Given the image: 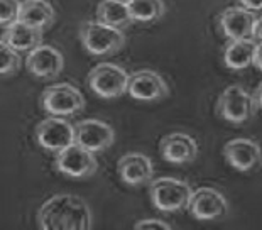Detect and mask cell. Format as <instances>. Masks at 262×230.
Returning <instances> with one entry per match:
<instances>
[{
	"label": "cell",
	"mask_w": 262,
	"mask_h": 230,
	"mask_svg": "<svg viewBox=\"0 0 262 230\" xmlns=\"http://www.w3.org/2000/svg\"><path fill=\"white\" fill-rule=\"evenodd\" d=\"M37 225L44 230H90L92 210L81 196L59 193L37 210Z\"/></svg>",
	"instance_id": "1"
},
{
	"label": "cell",
	"mask_w": 262,
	"mask_h": 230,
	"mask_svg": "<svg viewBox=\"0 0 262 230\" xmlns=\"http://www.w3.org/2000/svg\"><path fill=\"white\" fill-rule=\"evenodd\" d=\"M78 36H80L83 48L93 56H112L119 53L125 44V37L120 29H115L98 20L83 22Z\"/></svg>",
	"instance_id": "2"
},
{
	"label": "cell",
	"mask_w": 262,
	"mask_h": 230,
	"mask_svg": "<svg viewBox=\"0 0 262 230\" xmlns=\"http://www.w3.org/2000/svg\"><path fill=\"white\" fill-rule=\"evenodd\" d=\"M191 193L193 188L189 186V183L176 178H159L149 184V196L152 205L166 213L186 210Z\"/></svg>",
	"instance_id": "3"
},
{
	"label": "cell",
	"mask_w": 262,
	"mask_h": 230,
	"mask_svg": "<svg viewBox=\"0 0 262 230\" xmlns=\"http://www.w3.org/2000/svg\"><path fill=\"white\" fill-rule=\"evenodd\" d=\"M255 112H257V103L254 95L238 85L227 87L216 102V114L225 122L235 126L247 124L254 119Z\"/></svg>",
	"instance_id": "4"
},
{
	"label": "cell",
	"mask_w": 262,
	"mask_h": 230,
	"mask_svg": "<svg viewBox=\"0 0 262 230\" xmlns=\"http://www.w3.org/2000/svg\"><path fill=\"white\" fill-rule=\"evenodd\" d=\"M88 87L100 98L112 100L127 93L129 73L114 63H100L88 73Z\"/></svg>",
	"instance_id": "5"
},
{
	"label": "cell",
	"mask_w": 262,
	"mask_h": 230,
	"mask_svg": "<svg viewBox=\"0 0 262 230\" xmlns=\"http://www.w3.org/2000/svg\"><path fill=\"white\" fill-rule=\"evenodd\" d=\"M54 168L66 178L85 179L93 176L98 170V161L95 153L81 148L80 144L71 142L54 156Z\"/></svg>",
	"instance_id": "6"
},
{
	"label": "cell",
	"mask_w": 262,
	"mask_h": 230,
	"mask_svg": "<svg viewBox=\"0 0 262 230\" xmlns=\"http://www.w3.org/2000/svg\"><path fill=\"white\" fill-rule=\"evenodd\" d=\"M41 105L49 115L71 117L85 109V97L71 83H56L42 92Z\"/></svg>",
	"instance_id": "7"
},
{
	"label": "cell",
	"mask_w": 262,
	"mask_h": 230,
	"mask_svg": "<svg viewBox=\"0 0 262 230\" xmlns=\"http://www.w3.org/2000/svg\"><path fill=\"white\" fill-rule=\"evenodd\" d=\"M36 141L42 149L56 154L66 145L75 142L73 124H70L66 117L51 115L48 119H42L36 126L34 131Z\"/></svg>",
	"instance_id": "8"
},
{
	"label": "cell",
	"mask_w": 262,
	"mask_h": 230,
	"mask_svg": "<svg viewBox=\"0 0 262 230\" xmlns=\"http://www.w3.org/2000/svg\"><path fill=\"white\" fill-rule=\"evenodd\" d=\"M224 158L233 170L250 173L262 166V148L254 139L237 137L224 145Z\"/></svg>",
	"instance_id": "9"
},
{
	"label": "cell",
	"mask_w": 262,
	"mask_h": 230,
	"mask_svg": "<svg viewBox=\"0 0 262 230\" xmlns=\"http://www.w3.org/2000/svg\"><path fill=\"white\" fill-rule=\"evenodd\" d=\"M196 220L211 222L220 220L228 213V201L219 190L215 188H198L191 193L188 208Z\"/></svg>",
	"instance_id": "10"
},
{
	"label": "cell",
	"mask_w": 262,
	"mask_h": 230,
	"mask_svg": "<svg viewBox=\"0 0 262 230\" xmlns=\"http://www.w3.org/2000/svg\"><path fill=\"white\" fill-rule=\"evenodd\" d=\"M127 93L137 102H158L168 97L169 87L159 73L152 70H141L129 75Z\"/></svg>",
	"instance_id": "11"
},
{
	"label": "cell",
	"mask_w": 262,
	"mask_h": 230,
	"mask_svg": "<svg viewBox=\"0 0 262 230\" xmlns=\"http://www.w3.org/2000/svg\"><path fill=\"white\" fill-rule=\"evenodd\" d=\"M75 142L92 153H103L115 141V132L107 122L98 119H86L73 126Z\"/></svg>",
	"instance_id": "12"
},
{
	"label": "cell",
	"mask_w": 262,
	"mask_h": 230,
	"mask_svg": "<svg viewBox=\"0 0 262 230\" xmlns=\"http://www.w3.org/2000/svg\"><path fill=\"white\" fill-rule=\"evenodd\" d=\"M64 68V58L56 48L39 44L27 53L26 70L41 80H53Z\"/></svg>",
	"instance_id": "13"
},
{
	"label": "cell",
	"mask_w": 262,
	"mask_h": 230,
	"mask_svg": "<svg viewBox=\"0 0 262 230\" xmlns=\"http://www.w3.org/2000/svg\"><path fill=\"white\" fill-rule=\"evenodd\" d=\"M255 12L244 7H228L219 15V29L228 41L230 39H250L254 36ZM254 39V37H252Z\"/></svg>",
	"instance_id": "14"
},
{
	"label": "cell",
	"mask_w": 262,
	"mask_h": 230,
	"mask_svg": "<svg viewBox=\"0 0 262 230\" xmlns=\"http://www.w3.org/2000/svg\"><path fill=\"white\" fill-rule=\"evenodd\" d=\"M117 173L122 183L129 186H142L152 181L154 166L149 156L142 153H127L117 162Z\"/></svg>",
	"instance_id": "15"
},
{
	"label": "cell",
	"mask_w": 262,
	"mask_h": 230,
	"mask_svg": "<svg viewBox=\"0 0 262 230\" xmlns=\"http://www.w3.org/2000/svg\"><path fill=\"white\" fill-rule=\"evenodd\" d=\"M159 153L171 164H189L198 156V144L188 134L172 132L161 139Z\"/></svg>",
	"instance_id": "16"
},
{
	"label": "cell",
	"mask_w": 262,
	"mask_h": 230,
	"mask_svg": "<svg viewBox=\"0 0 262 230\" xmlns=\"http://www.w3.org/2000/svg\"><path fill=\"white\" fill-rule=\"evenodd\" d=\"M17 19L44 32L54 24L56 12H54V7L48 0H22L19 5Z\"/></svg>",
	"instance_id": "17"
},
{
	"label": "cell",
	"mask_w": 262,
	"mask_h": 230,
	"mask_svg": "<svg viewBox=\"0 0 262 230\" xmlns=\"http://www.w3.org/2000/svg\"><path fill=\"white\" fill-rule=\"evenodd\" d=\"M2 39L15 51H27L34 49L39 44H42V31L34 29V27L27 26L22 20H14L12 24L5 27Z\"/></svg>",
	"instance_id": "18"
},
{
	"label": "cell",
	"mask_w": 262,
	"mask_h": 230,
	"mask_svg": "<svg viewBox=\"0 0 262 230\" xmlns=\"http://www.w3.org/2000/svg\"><path fill=\"white\" fill-rule=\"evenodd\" d=\"M257 43L255 39H230L224 51V65L228 70L242 71L254 65Z\"/></svg>",
	"instance_id": "19"
},
{
	"label": "cell",
	"mask_w": 262,
	"mask_h": 230,
	"mask_svg": "<svg viewBox=\"0 0 262 230\" xmlns=\"http://www.w3.org/2000/svg\"><path fill=\"white\" fill-rule=\"evenodd\" d=\"M97 20L120 31L132 24L129 7L120 0H102L97 7Z\"/></svg>",
	"instance_id": "20"
},
{
	"label": "cell",
	"mask_w": 262,
	"mask_h": 230,
	"mask_svg": "<svg viewBox=\"0 0 262 230\" xmlns=\"http://www.w3.org/2000/svg\"><path fill=\"white\" fill-rule=\"evenodd\" d=\"M127 7H129L132 22H139V24H150L164 15L163 0H129Z\"/></svg>",
	"instance_id": "21"
},
{
	"label": "cell",
	"mask_w": 262,
	"mask_h": 230,
	"mask_svg": "<svg viewBox=\"0 0 262 230\" xmlns=\"http://www.w3.org/2000/svg\"><path fill=\"white\" fill-rule=\"evenodd\" d=\"M20 68L19 53L0 39V75H14Z\"/></svg>",
	"instance_id": "22"
},
{
	"label": "cell",
	"mask_w": 262,
	"mask_h": 230,
	"mask_svg": "<svg viewBox=\"0 0 262 230\" xmlns=\"http://www.w3.org/2000/svg\"><path fill=\"white\" fill-rule=\"evenodd\" d=\"M20 0H0V26L7 27L19 17Z\"/></svg>",
	"instance_id": "23"
},
{
	"label": "cell",
	"mask_w": 262,
	"mask_h": 230,
	"mask_svg": "<svg viewBox=\"0 0 262 230\" xmlns=\"http://www.w3.org/2000/svg\"><path fill=\"white\" fill-rule=\"evenodd\" d=\"M134 228H137V230H150V228L171 230V225L169 223H166L164 220H159V218H144V220L136 222Z\"/></svg>",
	"instance_id": "24"
},
{
	"label": "cell",
	"mask_w": 262,
	"mask_h": 230,
	"mask_svg": "<svg viewBox=\"0 0 262 230\" xmlns=\"http://www.w3.org/2000/svg\"><path fill=\"white\" fill-rule=\"evenodd\" d=\"M238 5L250 12H260L262 10V0H237Z\"/></svg>",
	"instance_id": "25"
},
{
	"label": "cell",
	"mask_w": 262,
	"mask_h": 230,
	"mask_svg": "<svg viewBox=\"0 0 262 230\" xmlns=\"http://www.w3.org/2000/svg\"><path fill=\"white\" fill-rule=\"evenodd\" d=\"M257 70L262 71V43H257V48H255V54H254V65Z\"/></svg>",
	"instance_id": "26"
},
{
	"label": "cell",
	"mask_w": 262,
	"mask_h": 230,
	"mask_svg": "<svg viewBox=\"0 0 262 230\" xmlns=\"http://www.w3.org/2000/svg\"><path fill=\"white\" fill-rule=\"evenodd\" d=\"M257 43H262V17L255 19L254 24V36H252Z\"/></svg>",
	"instance_id": "27"
},
{
	"label": "cell",
	"mask_w": 262,
	"mask_h": 230,
	"mask_svg": "<svg viewBox=\"0 0 262 230\" xmlns=\"http://www.w3.org/2000/svg\"><path fill=\"white\" fill-rule=\"evenodd\" d=\"M254 98H255V103H257V109H262V83H259V87L255 88Z\"/></svg>",
	"instance_id": "28"
},
{
	"label": "cell",
	"mask_w": 262,
	"mask_h": 230,
	"mask_svg": "<svg viewBox=\"0 0 262 230\" xmlns=\"http://www.w3.org/2000/svg\"><path fill=\"white\" fill-rule=\"evenodd\" d=\"M120 2H125V4H127V2H129V0H120Z\"/></svg>",
	"instance_id": "29"
}]
</instances>
